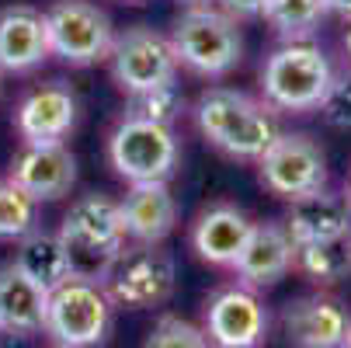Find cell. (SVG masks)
<instances>
[{"mask_svg":"<svg viewBox=\"0 0 351 348\" xmlns=\"http://www.w3.org/2000/svg\"><path fill=\"white\" fill-rule=\"evenodd\" d=\"M250 230H254V223H250V216L243 209H237L230 202H216L195 220L191 247L202 262L219 265V268H233V262L243 251Z\"/></svg>","mask_w":351,"mask_h":348,"instance_id":"obj_19","label":"cell"},{"mask_svg":"<svg viewBox=\"0 0 351 348\" xmlns=\"http://www.w3.org/2000/svg\"><path fill=\"white\" fill-rule=\"evenodd\" d=\"M258 174L271 195L292 202V198L327 185V154L320 150L317 139L303 132H278L258 157Z\"/></svg>","mask_w":351,"mask_h":348,"instance_id":"obj_9","label":"cell"},{"mask_svg":"<svg viewBox=\"0 0 351 348\" xmlns=\"http://www.w3.org/2000/svg\"><path fill=\"white\" fill-rule=\"evenodd\" d=\"M174 258L160 244H136L119 255L105 289L112 303H122L129 310H154L164 307L174 296Z\"/></svg>","mask_w":351,"mask_h":348,"instance_id":"obj_8","label":"cell"},{"mask_svg":"<svg viewBox=\"0 0 351 348\" xmlns=\"http://www.w3.org/2000/svg\"><path fill=\"white\" fill-rule=\"evenodd\" d=\"M282 227L292 237V244H313V240L344 237V233H351V202L344 198V192H330L324 185L310 195L292 198L289 216H285Z\"/></svg>","mask_w":351,"mask_h":348,"instance_id":"obj_17","label":"cell"},{"mask_svg":"<svg viewBox=\"0 0 351 348\" xmlns=\"http://www.w3.org/2000/svg\"><path fill=\"white\" fill-rule=\"evenodd\" d=\"M181 143L174 126L125 115L108 136V164L129 185L136 181H167L178 167Z\"/></svg>","mask_w":351,"mask_h":348,"instance_id":"obj_6","label":"cell"},{"mask_svg":"<svg viewBox=\"0 0 351 348\" xmlns=\"http://www.w3.org/2000/svg\"><path fill=\"white\" fill-rule=\"evenodd\" d=\"M49 56L45 14L32 4H11L0 11V73H32Z\"/></svg>","mask_w":351,"mask_h":348,"instance_id":"obj_16","label":"cell"},{"mask_svg":"<svg viewBox=\"0 0 351 348\" xmlns=\"http://www.w3.org/2000/svg\"><path fill=\"white\" fill-rule=\"evenodd\" d=\"M292 272L306 275L320 289L344 282L351 275V233L330 237V240H313V244H295Z\"/></svg>","mask_w":351,"mask_h":348,"instance_id":"obj_22","label":"cell"},{"mask_svg":"<svg viewBox=\"0 0 351 348\" xmlns=\"http://www.w3.org/2000/svg\"><path fill=\"white\" fill-rule=\"evenodd\" d=\"M292 268H295V244L282 223H254L243 251L233 262L240 286L254 289V292L282 282Z\"/></svg>","mask_w":351,"mask_h":348,"instance_id":"obj_15","label":"cell"},{"mask_svg":"<svg viewBox=\"0 0 351 348\" xmlns=\"http://www.w3.org/2000/svg\"><path fill=\"white\" fill-rule=\"evenodd\" d=\"M282 324L295 348H348L351 338L348 307L327 292L295 296L282 310Z\"/></svg>","mask_w":351,"mask_h":348,"instance_id":"obj_12","label":"cell"},{"mask_svg":"<svg viewBox=\"0 0 351 348\" xmlns=\"http://www.w3.org/2000/svg\"><path fill=\"white\" fill-rule=\"evenodd\" d=\"M334 80L330 56L310 38L282 42L261 67V97L271 112L306 115L317 112L320 97Z\"/></svg>","mask_w":351,"mask_h":348,"instance_id":"obj_3","label":"cell"},{"mask_svg":"<svg viewBox=\"0 0 351 348\" xmlns=\"http://www.w3.org/2000/svg\"><path fill=\"white\" fill-rule=\"evenodd\" d=\"M38 227V202L11 178H0V240H21Z\"/></svg>","mask_w":351,"mask_h":348,"instance_id":"obj_24","label":"cell"},{"mask_svg":"<svg viewBox=\"0 0 351 348\" xmlns=\"http://www.w3.org/2000/svg\"><path fill=\"white\" fill-rule=\"evenodd\" d=\"M14 265L45 292H53L56 286H63L70 279V262H66V247L60 240V233H45V230H32L21 237V247L14 255Z\"/></svg>","mask_w":351,"mask_h":348,"instance_id":"obj_21","label":"cell"},{"mask_svg":"<svg viewBox=\"0 0 351 348\" xmlns=\"http://www.w3.org/2000/svg\"><path fill=\"white\" fill-rule=\"evenodd\" d=\"M348 348H351V338H348Z\"/></svg>","mask_w":351,"mask_h":348,"instance_id":"obj_33","label":"cell"},{"mask_svg":"<svg viewBox=\"0 0 351 348\" xmlns=\"http://www.w3.org/2000/svg\"><path fill=\"white\" fill-rule=\"evenodd\" d=\"M230 18H261L268 0H219Z\"/></svg>","mask_w":351,"mask_h":348,"instance_id":"obj_28","label":"cell"},{"mask_svg":"<svg viewBox=\"0 0 351 348\" xmlns=\"http://www.w3.org/2000/svg\"><path fill=\"white\" fill-rule=\"evenodd\" d=\"M202 331L219 348H258L268 338V310L254 289L226 286L209 296Z\"/></svg>","mask_w":351,"mask_h":348,"instance_id":"obj_11","label":"cell"},{"mask_svg":"<svg viewBox=\"0 0 351 348\" xmlns=\"http://www.w3.org/2000/svg\"><path fill=\"white\" fill-rule=\"evenodd\" d=\"M317 112L330 129H351V73H334Z\"/></svg>","mask_w":351,"mask_h":348,"instance_id":"obj_27","label":"cell"},{"mask_svg":"<svg viewBox=\"0 0 351 348\" xmlns=\"http://www.w3.org/2000/svg\"><path fill=\"white\" fill-rule=\"evenodd\" d=\"M63 247H66V262L73 279L87 282H108L119 255L125 251V223L122 209L115 198L101 192H87L70 206L63 216V227L56 230Z\"/></svg>","mask_w":351,"mask_h":348,"instance_id":"obj_1","label":"cell"},{"mask_svg":"<svg viewBox=\"0 0 351 348\" xmlns=\"http://www.w3.org/2000/svg\"><path fill=\"white\" fill-rule=\"evenodd\" d=\"M8 178L35 202H56L77 185V157L63 143H25Z\"/></svg>","mask_w":351,"mask_h":348,"instance_id":"obj_14","label":"cell"},{"mask_svg":"<svg viewBox=\"0 0 351 348\" xmlns=\"http://www.w3.org/2000/svg\"><path fill=\"white\" fill-rule=\"evenodd\" d=\"M49 292L35 286L14 262L0 268V331L8 334H35L45 324Z\"/></svg>","mask_w":351,"mask_h":348,"instance_id":"obj_20","label":"cell"},{"mask_svg":"<svg viewBox=\"0 0 351 348\" xmlns=\"http://www.w3.org/2000/svg\"><path fill=\"white\" fill-rule=\"evenodd\" d=\"M181 112H184V91L178 87V80L149 87V91H136V94H129V105H125V115L164 122V126H174V119Z\"/></svg>","mask_w":351,"mask_h":348,"instance_id":"obj_25","label":"cell"},{"mask_svg":"<svg viewBox=\"0 0 351 348\" xmlns=\"http://www.w3.org/2000/svg\"><path fill=\"white\" fill-rule=\"evenodd\" d=\"M143 348H209V338H206L202 327H195V324H188L174 314H164L154 324V331H149Z\"/></svg>","mask_w":351,"mask_h":348,"instance_id":"obj_26","label":"cell"},{"mask_svg":"<svg viewBox=\"0 0 351 348\" xmlns=\"http://www.w3.org/2000/svg\"><path fill=\"white\" fill-rule=\"evenodd\" d=\"M108 63H112L115 84L125 94L178 80V56H174L171 38L146 25H136V28H125L122 35H115Z\"/></svg>","mask_w":351,"mask_h":348,"instance_id":"obj_10","label":"cell"},{"mask_svg":"<svg viewBox=\"0 0 351 348\" xmlns=\"http://www.w3.org/2000/svg\"><path fill=\"white\" fill-rule=\"evenodd\" d=\"M327 14H337L344 21H351V0H320Z\"/></svg>","mask_w":351,"mask_h":348,"instance_id":"obj_29","label":"cell"},{"mask_svg":"<svg viewBox=\"0 0 351 348\" xmlns=\"http://www.w3.org/2000/svg\"><path fill=\"white\" fill-rule=\"evenodd\" d=\"M341 45H344V56H348V63H351V21H348V28H344V38H341Z\"/></svg>","mask_w":351,"mask_h":348,"instance_id":"obj_30","label":"cell"},{"mask_svg":"<svg viewBox=\"0 0 351 348\" xmlns=\"http://www.w3.org/2000/svg\"><path fill=\"white\" fill-rule=\"evenodd\" d=\"M344 198L351 202V167H348V178H344Z\"/></svg>","mask_w":351,"mask_h":348,"instance_id":"obj_31","label":"cell"},{"mask_svg":"<svg viewBox=\"0 0 351 348\" xmlns=\"http://www.w3.org/2000/svg\"><path fill=\"white\" fill-rule=\"evenodd\" d=\"M77 126V94L63 80H49L32 87L18 108L14 129L25 143H63Z\"/></svg>","mask_w":351,"mask_h":348,"instance_id":"obj_13","label":"cell"},{"mask_svg":"<svg viewBox=\"0 0 351 348\" xmlns=\"http://www.w3.org/2000/svg\"><path fill=\"white\" fill-rule=\"evenodd\" d=\"M195 126L216 150L237 161H258L282 132L275 112L233 87H209L195 102Z\"/></svg>","mask_w":351,"mask_h":348,"instance_id":"obj_2","label":"cell"},{"mask_svg":"<svg viewBox=\"0 0 351 348\" xmlns=\"http://www.w3.org/2000/svg\"><path fill=\"white\" fill-rule=\"evenodd\" d=\"M261 14L282 42H295V38H310L320 28L327 11L320 0H268Z\"/></svg>","mask_w":351,"mask_h":348,"instance_id":"obj_23","label":"cell"},{"mask_svg":"<svg viewBox=\"0 0 351 348\" xmlns=\"http://www.w3.org/2000/svg\"><path fill=\"white\" fill-rule=\"evenodd\" d=\"M45 14L49 53L70 67H94L108 60L115 28L112 18L90 0H56Z\"/></svg>","mask_w":351,"mask_h":348,"instance_id":"obj_7","label":"cell"},{"mask_svg":"<svg viewBox=\"0 0 351 348\" xmlns=\"http://www.w3.org/2000/svg\"><path fill=\"white\" fill-rule=\"evenodd\" d=\"M125 4H139V0H125Z\"/></svg>","mask_w":351,"mask_h":348,"instance_id":"obj_32","label":"cell"},{"mask_svg":"<svg viewBox=\"0 0 351 348\" xmlns=\"http://www.w3.org/2000/svg\"><path fill=\"white\" fill-rule=\"evenodd\" d=\"M115 303L101 282L66 279L49 292L42 331L56 341V348H101L112 334Z\"/></svg>","mask_w":351,"mask_h":348,"instance_id":"obj_4","label":"cell"},{"mask_svg":"<svg viewBox=\"0 0 351 348\" xmlns=\"http://www.w3.org/2000/svg\"><path fill=\"white\" fill-rule=\"evenodd\" d=\"M167 38L174 45L178 67H188L198 77H226L243 56L237 18L216 8H188Z\"/></svg>","mask_w":351,"mask_h":348,"instance_id":"obj_5","label":"cell"},{"mask_svg":"<svg viewBox=\"0 0 351 348\" xmlns=\"http://www.w3.org/2000/svg\"><path fill=\"white\" fill-rule=\"evenodd\" d=\"M125 237L136 244H160L178 223V202L167 181H136L119 202Z\"/></svg>","mask_w":351,"mask_h":348,"instance_id":"obj_18","label":"cell"}]
</instances>
